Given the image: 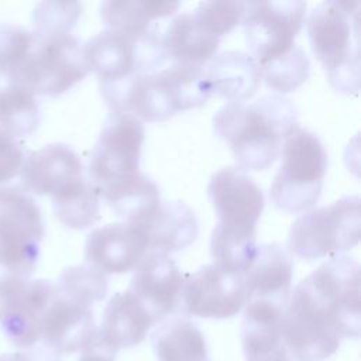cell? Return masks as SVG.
<instances>
[{
    "instance_id": "1",
    "label": "cell",
    "mask_w": 361,
    "mask_h": 361,
    "mask_svg": "<svg viewBox=\"0 0 361 361\" xmlns=\"http://www.w3.org/2000/svg\"><path fill=\"white\" fill-rule=\"evenodd\" d=\"M360 329V265L345 255L331 257L302 279L281 317L286 347L307 361L329 358L341 338H358Z\"/></svg>"
},
{
    "instance_id": "2",
    "label": "cell",
    "mask_w": 361,
    "mask_h": 361,
    "mask_svg": "<svg viewBox=\"0 0 361 361\" xmlns=\"http://www.w3.org/2000/svg\"><path fill=\"white\" fill-rule=\"evenodd\" d=\"M207 195L217 223L210 237L213 264L231 274H244L257 252V223L264 193L245 171L226 166L212 175Z\"/></svg>"
},
{
    "instance_id": "3",
    "label": "cell",
    "mask_w": 361,
    "mask_h": 361,
    "mask_svg": "<svg viewBox=\"0 0 361 361\" xmlns=\"http://www.w3.org/2000/svg\"><path fill=\"white\" fill-rule=\"evenodd\" d=\"M293 102L265 94L252 103L228 102L213 116V130L234 154L243 171H264L281 154L285 138L298 126Z\"/></svg>"
},
{
    "instance_id": "4",
    "label": "cell",
    "mask_w": 361,
    "mask_h": 361,
    "mask_svg": "<svg viewBox=\"0 0 361 361\" xmlns=\"http://www.w3.org/2000/svg\"><path fill=\"white\" fill-rule=\"evenodd\" d=\"M310 48L329 83L341 93L360 90V1L326 0L307 17Z\"/></svg>"
},
{
    "instance_id": "5",
    "label": "cell",
    "mask_w": 361,
    "mask_h": 361,
    "mask_svg": "<svg viewBox=\"0 0 361 361\" xmlns=\"http://www.w3.org/2000/svg\"><path fill=\"white\" fill-rule=\"evenodd\" d=\"M281 165L269 188L271 203L290 214L306 213L317 203L327 171V152L319 137L296 126L285 138Z\"/></svg>"
},
{
    "instance_id": "6",
    "label": "cell",
    "mask_w": 361,
    "mask_h": 361,
    "mask_svg": "<svg viewBox=\"0 0 361 361\" xmlns=\"http://www.w3.org/2000/svg\"><path fill=\"white\" fill-rule=\"evenodd\" d=\"M87 73L82 44L75 35L34 31L28 52L7 82L24 87L34 96L55 97L68 92Z\"/></svg>"
},
{
    "instance_id": "7",
    "label": "cell",
    "mask_w": 361,
    "mask_h": 361,
    "mask_svg": "<svg viewBox=\"0 0 361 361\" xmlns=\"http://www.w3.org/2000/svg\"><path fill=\"white\" fill-rule=\"evenodd\" d=\"M360 197L344 196L298 217L288 234V251L302 259L336 257L360 241Z\"/></svg>"
},
{
    "instance_id": "8",
    "label": "cell",
    "mask_w": 361,
    "mask_h": 361,
    "mask_svg": "<svg viewBox=\"0 0 361 361\" xmlns=\"http://www.w3.org/2000/svg\"><path fill=\"white\" fill-rule=\"evenodd\" d=\"M83 61L99 82H114L133 73H152L168 61L161 30L131 35L106 28L82 45Z\"/></svg>"
},
{
    "instance_id": "9",
    "label": "cell",
    "mask_w": 361,
    "mask_h": 361,
    "mask_svg": "<svg viewBox=\"0 0 361 361\" xmlns=\"http://www.w3.org/2000/svg\"><path fill=\"white\" fill-rule=\"evenodd\" d=\"M144 126L127 113H110L92 149L87 173L99 196L141 175Z\"/></svg>"
},
{
    "instance_id": "10",
    "label": "cell",
    "mask_w": 361,
    "mask_h": 361,
    "mask_svg": "<svg viewBox=\"0 0 361 361\" xmlns=\"http://www.w3.org/2000/svg\"><path fill=\"white\" fill-rule=\"evenodd\" d=\"M44 235V220L35 200L20 188H0V265L7 274L32 275Z\"/></svg>"
},
{
    "instance_id": "11",
    "label": "cell",
    "mask_w": 361,
    "mask_h": 361,
    "mask_svg": "<svg viewBox=\"0 0 361 361\" xmlns=\"http://www.w3.org/2000/svg\"><path fill=\"white\" fill-rule=\"evenodd\" d=\"M305 17L306 3L300 0L245 1L241 24L250 55L259 68L295 48Z\"/></svg>"
},
{
    "instance_id": "12",
    "label": "cell",
    "mask_w": 361,
    "mask_h": 361,
    "mask_svg": "<svg viewBox=\"0 0 361 361\" xmlns=\"http://www.w3.org/2000/svg\"><path fill=\"white\" fill-rule=\"evenodd\" d=\"M56 293L55 283L45 279L0 276V329L17 348L39 343L42 316Z\"/></svg>"
},
{
    "instance_id": "13",
    "label": "cell",
    "mask_w": 361,
    "mask_h": 361,
    "mask_svg": "<svg viewBox=\"0 0 361 361\" xmlns=\"http://www.w3.org/2000/svg\"><path fill=\"white\" fill-rule=\"evenodd\" d=\"M247 300L243 275L230 274L214 264L200 267L183 278L180 307L186 316L230 319Z\"/></svg>"
},
{
    "instance_id": "14",
    "label": "cell",
    "mask_w": 361,
    "mask_h": 361,
    "mask_svg": "<svg viewBox=\"0 0 361 361\" xmlns=\"http://www.w3.org/2000/svg\"><path fill=\"white\" fill-rule=\"evenodd\" d=\"M212 94L203 68L172 62L147 78L152 123L165 121L179 111L200 107Z\"/></svg>"
},
{
    "instance_id": "15",
    "label": "cell",
    "mask_w": 361,
    "mask_h": 361,
    "mask_svg": "<svg viewBox=\"0 0 361 361\" xmlns=\"http://www.w3.org/2000/svg\"><path fill=\"white\" fill-rule=\"evenodd\" d=\"M149 251L145 231L133 223H110L89 233L85 243L86 265L102 274H126Z\"/></svg>"
},
{
    "instance_id": "16",
    "label": "cell",
    "mask_w": 361,
    "mask_h": 361,
    "mask_svg": "<svg viewBox=\"0 0 361 361\" xmlns=\"http://www.w3.org/2000/svg\"><path fill=\"white\" fill-rule=\"evenodd\" d=\"M183 276L175 261L165 254L148 251L135 267L128 290L162 322L180 307Z\"/></svg>"
},
{
    "instance_id": "17",
    "label": "cell",
    "mask_w": 361,
    "mask_h": 361,
    "mask_svg": "<svg viewBox=\"0 0 361 361\" xmlns=\"http://www.w3.org/2000/svg\"><path fill=\"white\" fill-rule=\"evenodd\" d=\"M96 337L97 326L92 310L69 300L56 289L41 320L39 343L62 355L85 351Z\"/></svg>"
},
{
    "instance_id": "18",
    "label": "cell",
    "mask_w": 361,
    "mask_h": 361,
    "mask_svg": "<svg viewBox=\"0 0 361 361\" xmlns=\"http://www.w3.org/2000/svg\"><path fill=\"white\" fill-rule=\"evenodd\" d=\"M285 307L250 300L244 306L241 344L245 361H306L293 354L281 334V317Z\"/></svg>"
},
{
    "instance_id": "19",
    "label": "cell",
    "mask_w": 361,
    "mask_h": 361,
    "mask_svg": "<svg viewBox=\"0 0 361 361\" xmlns=\"http://www.w3.org/2000/svg\"><path fill=\"white\" fill-rule=\"evenodd\" d=\"M20 175L23 190L52 197L83 176V164L69 145L54 142L28 154Z\"/></svg>"
},
{
    "instance_id": "20",
    "label": "cell",
    "mask_w": 361,
    "mask_h": 361,
    "mask_svg": "<svg viewBox=\"0 0 361 361\" xmlns=\"http://www.w3.org/2000/svg\"><path fill=\"white\" fill-rule=\"evenodd\" d=\"M247 302L262 300L286 307L290 298L293 261L281 245H258L255 257L243 274ZM245 306V305H244Z\"/></svg>"
},
{
    "instance_id": "21",
    "label": "cell",
    "mask_w": 361,
    "mask_h": 361,
    "mask_svg": "<svg viewBox=\"0 0 361 361\" xmlns=\"http://www.w3.org/2000/svg\"><path fill=\"white\" fill-rule=\"evenodd\" d=\"M154 324H157L155 319L135 295L130 290L118 292L103 310L97 338L117 353L142 343Z\"/></svg>"
},
{
    "instance_id": "22",
    "label": "cell",
    "mask_w": 361,
    "mask_h": 361,
    "mask_svg": "<svg viewBox=\"0 0 361 361\" xmlns=\"http://www.w3.org/2000/svg\"><path fill=\"white\" fill-rule=\"evenodd\" d=\"M212 93L228 102L245 103L261 86L262 72L258 62L247 52L226 51L216 55L203 68Z\"/></svg>"
},
{
    "instance_id": "23",
    "label": "cell",
    "mask_w": 361,
    "mask_h": 361,
    "mask_svg": "<svg viewBox=\"0 0 361 361\" xmlns=\"http://www.w3.org/2000/svg\"><path fill=\"white\" fill-rule=\"evenodd\" d=\"M140 226L148 238L149 251L172 254L195 241L199 231L195 212L183 202H162Z\"/></svg>"
},
{
    "instance_id": "24",
    "label": "cell",
    "mask_w": 361,
    "mask_h": 361,
    "mask_svg": "<svg viewBox=\"0 0 361 361\" xmlns=\"http://www.w3.org/2000/svg\"><path fill=\"white\" fill-rule=\"evenodd\" d=\"M220 39L192 11L176 16L162 32V45L168 61L197 68H204L216 56Z\"/></svg>"
},
{
    "instance_id": "25",
    "label": "cell",
    "mask_w": 361,
    "mask_h": 361,
    "mask_svg": "<svg viewBox=\"0 0 361 361\" xmlns=\"http://www.w3.org/2000/svg\"><path fill=\"white\" fill-rule=\"evenodd\" d=\"M151 344L158 361H209L203 333L185 316L159 322L151 333Z\"/></svg>"
},
{
    "instance_id": "26",
    "label": "cell",
    "mask_w": 361,
    "mask_h": 361,
    "mask_svg": "<svg viewBox=\"0 0 361 361\" xmlns=\"http://www.w3.org/2000/svg\"><path fill=\"white\" fill-rule=\"evenodd\" d=\"M179 7V1L165 0H106L99 10L107 28L144 35L158 30L155 20L173 16Z\"/></svg>"
},
{
    "instance_id": "27",
    "label": "cell",
    "mask_w": 361,
    "mask_h": 361,
    "mask_svg": "<svg viewBox=\"0 0 361 361\" xmlns=\"http://www.w3.org/2000/svg\"><path fill=\"white\" fill-rule=\"evenodd\" d=\"M100 197L117 216L133 224H141L161 203V195L157 183L144 173L100 195Z\"/></svg>"
},
{
    "instance_id": "28",
    "label": "cell",
    "mask_w": 361,
    "mask_h": 361,
    "mask_svg": "<svg viewBox=\"0 0 361 361\" xmlns=\"http://www.w3.org/2000/svg\"><path fill=\"white\" fill-rule=\"evenodd\" d=\"M51 199L55 216L69 228L83 230L99 219L100 196L85 176L73 180Z\"/></svg>"
},
{
    "instance_id": "29",
    "label": "cell",
    "mask_w": 361,
    "mask_h": 361,
    "mask_svg": "<svg viewBox=\"0 0 361 361\" xmlns=\"http://www.w3.org/2000/svg\"><path fill=\"white\" fill-rule=\"evenodd\" d=\"M38 126L39 107L35 96L18 85L0 82V131L13 138L27 137Z\"/></svg>"
},
{
    "instance_id": "30",
    "label": "cell",
    "mask_w": 361,
    "mask_h": 361,
    "mask_svg": "<svg viewBox=\"0 0 361 361\" xmlns=\"http://www.w3.org/2000/svg\"><path fill=\"white\" fill-rule=\"evenodd\" d=\"M55 286L62 296L89 309L106 298L109 288L107 276L89 265L66 268Z\"/></svg>"
},
{
    "instance_id": "31",
    "label": "cell",
    "mask_w": 361,
    "mask_h": 361,
    "mask_svg": "<svg viewBox=\"0 0 361 361\" xmlns=\"http://www.w3.org/2000/svg\"><path fill=\"white\" fill-rule=\"evenodd\" d=\"M262 79L265 83L282 93H288L300 86L310 72V62L300 45H295L286 55L261 66Z\"/></svg>"
},
{
    "instance_id": "32",
    "label": "cell",
    "mask_w": 361,
    "mask_h": 361,
    "mask_svg": "<svg viewBox=\"0 0 361 361\" xmlns=\"http://www.w3.org/2000/svg\"><path fill=\"white\" fill-rule=\"evenodd\" d=\"M82 14L78 1H42L32 13V21L39 34H69Z\"/></svg>"
},
{
    "instance_id": "33",
    "label": "cell",
    "mask_w": 361,
    "mask_h": 361,
    "mask_svg": "<svg viewBox=\"0 0 361 361\" xmlns=\"http://www.w3.org/2000/svg\"><path fill=\"white\" fill-rule=\"evenodd\" d=\"M245 1H202L192 11L213 34L223 37L241 24Z\"/></svg>"
},
{
    "instance_id": "34",
    "label": "cell",
    "mask_w": 361,
    "mask_h": 361,
    "mask_svg": "<svg viewBox=\"0 0 361 361\" xmlns=\"http://www.w3.org/2000/svg\"><path fill=\"white\" fill-rule=\"evenodd\" d=\"M34 39V31L21 25L0 24V79L7 80L18 68Z\"/></svg>"
},
{
    "instance_id": "35",
    "label": "cell",
    "mask_w": 361,
    "mask_h": 361,
    "mask_svg": "<svg viewBox=\"0 0 361 361\" xmlns=\"http://www.w3.org/2000/svg\"><path fill=\"white\" fill-rule=\"evenodd\" d=\"M24 159L23 148L17 140L0 131V188L20 175Z\"/></svg>"
},
{
    "instance_id": "36",
    "label": "cell",
    "mask_w": 361,
    "mask_h": 361,
    "mask_svg": "<svg viewBox=\"0 0 361 361\" xmlns=\"http://www.w3.org/2000/svg\"><path fill=\"white\" fill-rule=\"evenodd\" d=\"M0 361H62L61 354L45 344H35L23 351L0 354Z\"/></svg>"
},
{
    "instance_id": "37",
    "label": "cell",
    "mask_w": 361,
    "mask_h": 361,
    "mask_svg": "<svg viewBox=\"0 0 361 361\" xmlns=\"http://www.w3.org/2000/svg\"><path fill=\"white\" fill-rule=\"evenodd\" d=\"M116 354L113 350L106 347L97 337L93 344L82 351V355L78 361H116Z\"/></svg>"
}]
</instances>
